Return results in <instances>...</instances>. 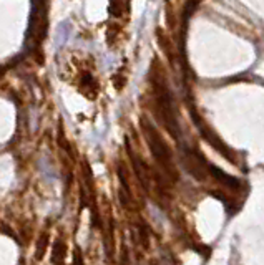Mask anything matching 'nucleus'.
Instances as JSON below:
<instances>
[{"mask_svg":"<svg viewBox=\"0 0 264 265\" xmlns=\"http://www.w3.org/2000/svg\"><path fill=\"white\" fill-rule=\"evenodd\" d=\"M141 128H143L145 138L150 144V149H152L154 159L158 161V164L165 169L173 179H176V169H175V163L173 158H171V151L166 146L165 140L160 136V133L154 129V126L150 123L148 120H141Z\"/></svg>","mask_w":264,"mask_h":265,"instance_id":"nucleus-2","label":"nucleus"},{"mask_svg":"<svg viewBox=\"0 0 264 265\" xmlns=\"http://www.w3.org/2000/svg\"><path fill=\"white\" fill-rule=\"evenodd\" d=\"M208 169H209V172H211L213 178L220 181L221 184H224L226 187L233 189V191H238V189L241 187V183H240V181H238L236 178H233V176L226 174V172H224V171H221L220 167L213 166V164H208Z\"/></svg>","mask_w":264,"mask_h":265,"instance_id":"nucleus-4","label":"nucleus"},{"mask_svg":"<svg viewBox=\"0 0 264 265\" xmlns=\"http://www.w3.org/2000/svg\"><path fill=\"white\" fill-rule=\"evenodd\" d=\"M190 113H191V118H193V123L196 124V128L199 129V133H201V136L204 138V140H206L209 144L213 146V148H215L218 153H221L223 154V156L228 159L229 163H233V164H236L238 161H236V156H233V153H231V149L228 148V146L224 144L223 141L220 140V138L216 136L215 133L211 131V129L208 128L206 124L203 123V120H201L199 118V115L198 113H196V109H193V106L190 108Z\"/></svg>","mask_w":264,"mask_h":265,"instance_id":"nucleus-3","label":"nucleus"},{"mask_svg":"<svg viewBox=\"0 0 264 265\" xmlns=\"http://www.w3.org/2000/svg\"><path fill=\"white\" fill-rule=\"evenodd\" d=\"M154 90H156L158 115H160L163 124H165V128L168 129V133L178 141L179 134H181V128H179V123H178V111H176L173 95H171L168 86H166L163 82L154 83Z\"/></svg>","mask_w":264,"mask_h":265,"instance_id":"nucleus-1","label":"nucleus"},{"mask_svg":"<svg viewBox=\"0 0 264 265\" xmlns=\"http://www.w3.org/2000/svg\"><path fill=\"white\" fill-rule=\"evenodd\" d=\"M201 0H188V3L184 5V12H183V17H184V22H188L190 20L191 14L195 12V8L198 7V3Z\"/></svg>","mask_w":264,"mask_h":265,"instance_id":"nucleus-6","label":"nucleus"},{"mask_svg":"<svg viewBox=\"0 0 264 265\" xmlns=\"http://www.w3.org/2000/svg\"><path fill=\"white\" fill-rule=\"evenodd\" d=\"M62 250H64V245L58 242L55 245V254H58V262H62V255H64V254H62Z\"/></svg>","mask_w":264,"mask_h":265,"instance_id":"nucleus-7","label":"nucleus"},{"mask_svg":"<svg viewBox=\"0 0 264 265\" xmlns=\"http://www.w3.org/2000/svg\"><path fill=\"white\" fill-rule=\"evenodd\" d=\"M70 33H72V23H70V20L60 22V25H58V28H57V33H55V47L57 48H62L66 41H68Z\"/></svg>","mask_w":264,"mask_h":265,"instance_id":"nucleus-5","label":"nucleus"}]
</instances>
